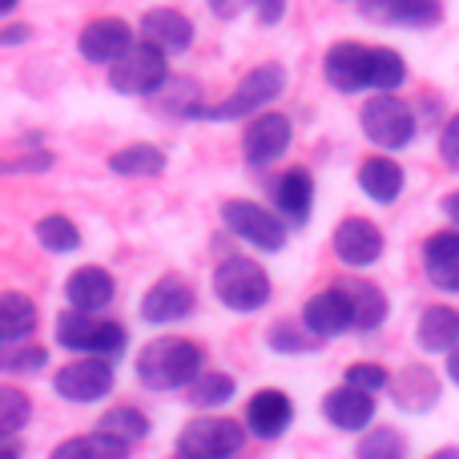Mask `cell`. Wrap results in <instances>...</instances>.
<instances>
[{
    "mask_svg": "<svg viewBox=\"0 0 459 459\" xmlns=\"http://www.w3.org/2000/svg\"><path fill=\"white\" fill-rule=\"evenodd\" d=\"M202 371H206V351H202V342L182 339V334L150 339L134 359L137 383H142L145 391H153V395L190 391Z\"/></svg>",
    "mask_w": 459,
    "mask_h": 459,
    "instance_id": "1",
    "label": "cell"
},
{
    "mask_svg": "<svg viewBox=\"0 0 459 459\" xmlns=\"http://www.w3.org/2000/svg\"><path fill=\"white\" fill-rule=\"evenodd\" d=\"M282 93H286V69L278 61H262L218 105H198L190 113V121H250L258 113H266Z\"/></svg>",
    "mask_w": 459,
    "mask_h": 459,
    "instance_id": "2",
    "label": "cell"
},
{
    "mask_svg": "<svg viewBox=\"0 0 459 459\" xmlns=\"http://www.w3.org/2000/svg\"><path fill=\"white\" fill-rule=\"evenodd\" d=\"M210 290L222 302L230 315H258L274 299V282H270L266 266L246 254H226L210 274Z\"/></svg>",
    "mask_w": 459,
    "mask_h": 459,
    "instance_id": "3",
    "label": "cell"
},
{
    "mask_svg": "<svg viewBox=\"0 0 459 459\" xmlns=\"http://www.w3.org/2000/svg\"><path fill=\"white\" fill-rule=\"evenodd\" d=\"M53 339L56 347L77 351V355H97V359H113L117 363L129 351V331L113 318H101L93 310H77L65 307L53 323Z\"/></svg>",
    "mask_w": 459,
    "mask_h": 459,
    "instance_id": "4",
    "label": "cell"
},
{
    "mask_svg": "<svg viewBox=\"0 0 459 459\" xmlns=\"http://www.w3.org/2000/svg\"><path fill=\"white\" fill-rule=\"evenodd\" d=\"M359 129L383 153H399L415 142V109L399 93H375L359 109Z\"/></svg>",
    "mask_w": 459,
    "mask_h": 459,
    "instance_id": "5",
    "label": "cell"
},
{
    "mask_svg": "<svg viewBox=\"0 0 459 459\" xmlns=\"http://www.w3.org/2000/svg\"><path fill=\"white\" fill-rule=\"evenodd\" d=\"M250 439L242 420L234 415H194L182 431H178L174 447L186 459H238Z\"/></svg>",
    "mask_w": 459,
    "mask_h": 459,
    "instance_id": "6",
    "label": "cell"
},
{
    "mask_svg": "<svg viewBox=\"0 0 459 459\" xmlns=\"http://www.w3.org/2000/svg\"><path fill=\"white\" fill-rule=\"evenodd\" d=\"M166 81H169V53L145 37H137V45L121 61L109 65V89L121 97H153L166 89Z\"/></svg>",
    "mask_w": 459,
    "mask_h": 459,
    "instance_id": "7",
    "label": "cell"
},
{
    "mask_svg": "<svg viewBox=\"0 0 459 459\" xmlns=\"http://www.w3.org/2000/svg\"><path fill=\"white\" fill-rule=\"evenodd\" d=\"M222 226L238 242L254 246L258 254H278L286 246V238H290V222H286L278 210L262 206V202H250V198H226Z\"/></svg>",
    "mask_w": 459,
    "mask_h": 459,
    "instance_id": "8",
    "label": "cell"
},
{
    "mask_svg": "<svg viewBox=\"0 0 459 459\" xmlns=\"http://www.w3.org/2000/svg\"><path fill=\"white\" fill-rule=\"evenodd\" d=\"M117 387V371H113V359H97V355H81L69 359L65 367L53 371V395L65 399V403H101V399L113 395Z\"/></svg>",
    "mask_w": 459,
    "mask_h": 459,
    "instance_id": "9",
    "label": "cell"
},
{
    "mask_svg": "<svg viewBox=\"0 0 459 459\" xmlns=\"http://www.w3.org/2000/svg\"><path fill=\"white\" fill-rule=\"evenodd\" d=\"M194 310H198V294H194V286L182 274L153 278L150 290L137 302V318L145 326H178L186 318H194Z\"/></svg>",
    "mask_w": 459,
    "mask_h": 459,
    "instance_id": "10",
    "label": "cell"
},
{
    "mask_svg": "<svg viewBox=\"0 0 459 459\" xmlns=\"http://www.w3.org/2000/svg\"><path fill=\"white\" fill-rule=\"evenodd\" d=\"M294 142V121L278 109H266L258 117L246 121L242 129V158L250 169H266L290 150Z\"/></svg>",
    "mask_w": 459,
    "mask_h": 459,
    "instance_id": "11",
    "label": "cell"
},
{
    "mask_svg": "<svg viewBox=\"0 0 459 459\" xmlns=\"http://www.w3.org/2000/svg\"><path fill=\"white\" fill-rule=\"evenodd\" d=\"M323 420L331 423L334 431H347V436H363L367 428H375V415H379V399L375 391H363L355 383H339L323 395L318 403Z\"/></svg>",
    "mask_w": 459,
    "mask_h": 459,
    "instance_id": "12",
    "label": "cell"
},
{
    "mask_svg": "<svg viewBox=\"0 0 459 459\" xmlns=\"http://www.w3.org/2000/svg\"><path fill=\"white\" fill-rule=\"evenodd\" d=\"M331 250H334V258H339L347 270H367V266H375V262L383 258L387 238H383V230L375 226L371 218L351 214V218H342V222L334 226Z\"/></svg>",
    "mask_w": 459,
    "mask_h": 459,
    "instance_id": "13",
    "label": "cell"
},
{
    "mask_svg": "<svg viewBox=\"0 0 459 459\" xmlns=\"http://www.w3.org/2000/svg\"><path fill=\"white\" fill-rule=\"evenodd\" d=\"M371 48L375 45H363V40H334L323 56V77L334 93H363L371 89Z\"/></svg>",
    "mask_w": 459,
    "mask_h": 459,
    "instance_id": "14",
    "label": "cell"
},
{
    "mask_svg": "<svg viewBox=\"0 0 459 459\" xmlns=\"http://www.w3.org/2000/svg\"><path fill=\"white\" fill-rule=\"evenodd\" d=\"M294 399L286 395V391L278 387H262L254 391L250 399H246V411H242V423L246 431H250L254 439H262V444H274V439H282L286 431L294 428Z\"/></svg>",
    "mask_w": 459,
    "mask_h": 459,
    "instance_id": "15",
    "label": "cell"
},
{
    "mask_svg": "<svg viewBox=\"0 0 459 459\" xmlns=\"http://www.w3.org/2000/svg\"><path fill=\"white\" fill-rule=\"evenodd\" d=\"M134 45H137V32L129 29V21H121V16H93V21L77 32V53L85 56L89 65H105V69H109L113 61H121Z\"/></svg>",
    "mask_w": 459,
    "mask_h": 459,
    "instance_id": "16",
    "label": "cell"
},
{
    "mask_svg": "<svg viewBox=\"0 0 459 459\" xmlns=\"http://www.w3.org/2000/svg\"><path fill=\"white\" fill-rule=\"evenodd\" d=\"M391 403L407 415H428L439 407V395H444V383L439 375L431 371L428 363H403L395 375H391V387H387Z\"/></svg>",
    "mask_w": 459,
    "mask_h": 459,
    "instance_id": "17",
    "label": "cell"
},
{
    "mask_svg": "<svg viewBox=\"0 0 459 459\" xmlns=\"http://www.w3.org/2000/svg\"><path fill=\"white\" fill-rule=\"evenodd\" d=\"M302 323L318 334L323 342L331 339H342V334L355 331V315H351V302H347V290L339 282L326 286V290H315L307 302H302Z\"/></svg>",
    "mask_w": 459,
    "mask_h": 459,
    "instance_id": "18",
    "label": "cell"
},
{
    "mask_svg": "<svg viewBox=\"0 0 459 459\" xmlns=\"http://www.w3.org/2000/svg\"><path fill=\"white\" fill-rule=\"evenodd\" d=\"M423 274L439 294H459V226L436 230L423 238Z\"/></svg>",
    "mask_w": 459,
    "mask_h": 459,
    "instance_id": "19",
    "label": "cell"
},
{
    "mask_svg": "<svg viewBox=\"0 0 459 459\" xmlns=\"http://www.w3.org/2000/svg\"><path fill=\"white\" fill-rule=\"evenodd\" d=\"M117 299V278L105 266H77L69 278H65V307L77 310H93V315H105Z\"/></svg>",
    "mask_w": 459,
    "mask_h": 459,
    "instance_id": "20",
    "label": "cell"
},
{
    "mask_svg": "<svg viewBox=\"0 0 459 459\" xmlns=\"http://www.w3.org/2000/svg\"><path fill=\"white\" fill-rule=\"evenodd\" d=\"M137 32H142L145 40H153V45H161L169 56L174 53H190L194 48V37H198V24L190 21V16L182 13V8H150V13H142V21H137Z\"/></svg>",
    "mask_w": 459,
    "mask_h": 459,
    "instance_id": "21",
    "label": "cell"
},
{
    "mask_svg": "<svg viewBox=\"0 0 459 459\" xmlns=\"http://www.w3.org/2000/svg\"><path fill=\"white\" fill-rule=\"evenodd\" d=\"M415 347L420 355H447V351L459 347V310L447 307V302H431V307L420 310L415 318Z\"/></svg>",
    "mask_w": 459,
    "mask_h": 459,
    "instance_id": "22",
    "label": "cell"
},
{
    "mask_svg": "<svg viewBox=\"0 0 459 459\" xmlns=\"http://www.w3.org/2000/svg\"><path fill=\"white\" fill-rule=\"evenodd\" d=\"M274 210L290 222V230H302L315 210V174L307 166H290L274 182Z\"/></svg>",
    "mask_w": 459,
    "mask_h": 459,
    "instance_id": "23",
    "label": "cell"
},
{
    "mask_svg": "<svg viewBox=\"0 0 459 459\" xmlns=\"http://www.w3.org/2000/svg\"><path fill=\"white\" fill-rule=\"evenodd\" d=\"M342 290H347V302H351V315H355V334H375L387 326L391 318V299L383 294L379 282L371 278H342Z\"/></svg>",
    "mask_w": 459,
    "mask_h": 459,
    "instance_id": "24",
    "label": "cell"
},
{
    "mask_svg": "<svg viewBox=\"0 0 459 459\" xmlns=\"http://www.w3.org/2000/svg\"><path fill=\"white\" fill-rule=\"evenodd\" d=\"M359 190H363L375 206H395L407 190V174L391 153L379 150L375 158H367L363 166H359Z\"/></svg>",
    "mask_w": 459,
    "mask_h": 459,
    "instance_id": "25",
    "label": "cell"
},
{
    "mask_svg": "<svg viewBox=\"0 0 459 459\" xmlns=\"http://www.w3.org/2000/svg\"><path fill=\"white\" fill-rule=\"evenodd\" d=\"M375 21L403 24V29H436L444 21V0H367Z\"/></svg>",
    "mask_w": 459,
    "mask_h": 459,
    "instance_id": "26",
    "label": "cell"
},
{
    "mask_svg": "<svg viewBox=\"0 0 459 459\" xmlns=\"http://www.w3.org/2000/svg\"><path fill=\"white\" fill-rule=\"evenodd\" d=\"M40 310L29 294L21 290H4L0 294V347H13V342H24L37 334Z\"/></svg>",
    "mask_w": 459,
    "mask_h": 459,
    "instance_id": "27",
    "label": "cell"
},
{
    "mask_svg": "<svg viewBox=\"0 0 459 459\" xmlns=\"http://www.w3.org/2000/svg\"><path fill=\"white\" fill-rule=\"evenodd\" d=\"M105 166L117 178H158V174H166L169 158H166V150L153 142H129V145H121V150H113Z\"/></svg>",
    "mask_w": 459,
    "mask_h": 459,
    "instance_id": "28",
    "label": "cell"
},
{
    "mask_svg": "<svg viewBox=\"0 0 459 459\" xmlns=\"http://www.w3.org/2000/svg\"><path fill=\"white\" fill-rule=\"evenodd\" d=\"M48 459H129V444L105 436V431H85V436H69L48 452Z\"/></svg>",
    "mask_w": 459,
    "mask_h": 459,
    "instance_id": "29",
    "label": "cell"
},
{
    "mask_svg": "<svg viewBox=\"0 0 459 459\" xmlns=\"http://www.w3.org/2000/svg\"><path fill=\"white\" fill-rule=\"evenodd\" d=\"M266 347L274 351V355L302 359V355H315V351L323 347V339H318L302 318H278V323L266 326Z\"/></svg>",
    "mask_w": 459,
    "mask_h": 459,
    "instance_id": "30",
    "label": "cell"
},
{
    "mask_svg": "<svg viewBox=\"0 0 459 459\" xmlns=\"http://www.w3.org/2000/svg\"><path fill=\"white\" fill-rule=\"evenodd\" d=\"M97 431H105V436H113V439H121V444H145L150 439V431H153V423H150V415L142 411V407H134V403H117V407H109V411L97 420Z\"/></svg>",
    "mask_w": 459,
    "mask_h": 459,
    "instance_id": "31",
    "label": "cell"
},
{
    "mask_svg": "<svg viewBox=\"0 0 459 459\" xmlns=\"http://www.w3.org/2000/svg\"><path fill=\"white\" fill-rule=\"evenodd\" d=\"M32 238H37L40 246H45L48 254H77L81 250V226L73 222L69 214H45L37 218V226H32Z\"/></svg>",
    "mask_w": 459,
    "mask_h": 459,
    "instance_id": "32",
    "label": "cell"
},
{
    "mask_svg": "<svg viewBox=\"0 0 459 459\" xmlns=\"http://www.w3.org/2000/svg\"><path fill=\"white\" fill-rule=\"evenodd\" d=\"M238 395V379L230 371H202L190 387V403L198 411H218Z\"/></svg>",
    "mask_w": 459,
    "mask_h": 459,
    "instance_id": "33",
    "label": "cell"
},
{
    "mask_svg": "<svg viewBox=\"0 0 459 459\" xmlns=\"http://www.w3.org/2000/svg\"><path fill=\"white\" fill-rule=\"evenodd\" d=\"M407 85V61L399 48L375 45L371 48V89L375 93H399Z\"/></svg>",
    "mask_w": 459,
    "mask_h": 459,
    "instance_id": "34",
    "label": "cell"
},
{
    "mask_svg": "<svg viewBox=\"0 0 459 459\" xmlns=\"http://www.w3.org/2000/svg\"><path fill=\"white\" fill-rule=\"evenodd\" d=\"M403 455H407V439H403V431L391 428V423L367 428L355 444V459H403Z\"/></svg>",
    "mask_w": 459,
    "mask_h": 459,
    "instance_id": "35",
    "label": "cell"
},
{
    "mask_svg": "<svg viewBox=\"0 0 459 459\" xmlns=\"http://www.w3.org/2000/svg\"><path fill=\"white\" fill-rule=\"evenodd\" d=\"M32 423V399L21 387L4 383L0 387V436H21Z\"/></svg>",
    "mask_w": 459,
    "mask_h": 459,
    "instance_id": "36",
    "label": "cell"
},
{
    "mask_svg": "<svg viewBox=\"0 0 459 459\" xmlns=\"http://www.w3.org/2000/svg\"><path fill=\"white\" fill-rule=\"evenodd\" d=\"M48 367V347L40 342H13L0 355V371L4 375H40Z\"/></svg>",
    "mask_w": 459,
    "mask_h": 459,
    "instance_id": "37",
    "label": "cell"
},
{
    "mask_svg": "<svg viewBox=\"0 0 459 459\" xmlns=\"http://www.w3.org/2000/svg\"><path fill=\"white\" fill-rule=\"evenodd\" d=\"M391 375L395 371H387L383 363H367V359H359V363H347V371H342V383H355V387H363V391H387L391 387Z\"/></svg>",
    "mask_w": 459,
    "mask_h": 459,
    "instance_id": "38",
    "label": "cell"
},
{
    "mask_svg": "<svg viewBox=\"0 0 459 459\" xmlns=\"http://www.w3.org/2000/svg\"><path fill=\"white\" fill-rule=\"evenodd\" d=\"M56 166V158H53V150H29V153H21V158H8L4 166V174H45V169H53Z\"/></svg>",
    "mask_w": 459,
    "mask_h": 459,
    "instance_id": "39",
    "label": "cell"
},
{
    "mask_svg": "<svg viewBox=\"0 0 459 459\" xmlns=\"http://www.w3.org/2000/svg\"><path fill=\"white\" fill-rule=\"evenodd\" d=\"M439 161H444L452 174H459V109L444 121V129H439Z\"/></svg>",
    "mask_w": 459,
    "mask_h": 459,
    "instance_id": "40",
    "label": "cell"
},
{
    "mask_svg": "<svg viewBox=\"0 0 459 459\" xmlns=\"http://www.w3.org/2000/svg\"><path fill=\"white\" fill-rule=\"evenodd\" d=\"M254 16H258V24L274 29V24H282V16H286V0H254Z\"/></svg>",
    "mask_w": 459,
    "mask_h": 459,
    "instance_id": "41",
    "label": "cell"
},
{
    "mask_svg": "<svg viewBox=\"0 0 459 459\" xmlns=\"http://www.w3.org/2000/svg\"><path fill=\"white\" fill-rule=\"evenodd\" d=\"M29 37H32V24H21V21H8L4 29H0V45H4V48L24 45Z\"/></svg>",
    "mask_w": 459,
    "mask_h": 459,
    "instance_id": "42",
    "label": "cell"
},
{
    "mask_svg": "<svg viewBox=\"0 0 459 459\" xmlns=\"http://www.w3.org/2000/svg\"><path fill=\"white\" fill-rule=\"evenodd\" d=\"M246 4L254 8V0H210V13H214L218 21H234V16L242 13Z\"/></svg>",
    "mask_w": 459,
    "mask_h": 459,
    "instance_id": "43",
    "label": "cell"
},
{
    "mask_svg": "<svg viewBox=\"0 0 459 459\" xmlns=\"http://www.w3.org/2000/svg\"><path fill=\"white\" fill-rule=\"evenodd\" d=\"M439 210H444V218H447V222L459 226V190L444 194V198H439Z\"/></svg>",
    "mask_w": 459,
    "mask_h": 459,
    "instance_id": "44",
    "label": "cell"
},
{
    "mask_svg": "<svg viewBox=\"0 0 459 459\" xmlns=\"http://www.w3.org/2000/svg\"><path fill=\"white\" fill-rule=\"evenodd\" d=\"M444 375H447V383H452V387H459V347L444 355Z\"/></svg>",
    "mask_w": 459,
    "mask_h": 459,
    "instance_id": "45",
    "label": "cell"
},
{
    "mask_svg": "<svg viewBox=\"0 0 459 459\" xmlns=\"http://www.w3.org/2000/svg\"><path fill=\"white\" fill-rule=\"evenodd\" d=\"M0 459H21V444H16V436H0Z\"/></svg>",
    "mask_w": 459,
    "mask_h": 459,
    "instance_id": "46",
    "label": "cell"
},
{
    "mask_svg": "<svg viewBox=\"0 0 459 459\" xmlns=\"http://www.w3.org/2000/svg\"><path fill=\"white\" fill-rule=\"evenodd\" d=\"M431 459H459V444H447V447H439V452L431 455Z\"/></svg>",
    "mask_w": 459,
    "mask_h": 459,
    "instance_id": "47",
    "label": "cell"
},
{
    "mask_svg": "<svg viewBox=\"0 0 459 459\" xmlns=\"http://www.w3.org/2000/svg\"><path fill=\"white\" fill-rule=\"evenodd\" d=\"M16 4H21V0H0V13L8 16V13H13V8H16Z\"/></svg>",
    "mask_w": 459,
    "mask_h": 459,
    "instance_id": "48",
    "label": "cell"
},
{
    "mask_svg": "<svg viewBox=\"0 0 459 459\" xmlns=\"http://www.w3.org/2000/svg\"><path fill=\"white\" fill-rule=\"evenodd\" d=\"M347 4H359V0H347Z\"/></svg>",
    "mask_w": 459,
    "mask_h": 459,
    "instance_id": "49",
    "label": "cell"
},
{
    "mask_svg": "<svg viewBox=\"0 0 459 459\" xmlns=\"http://www.w3.org/2000/svg\"><path fill=\"white\" fill-rule=\"evenodd\" d=\"M178 459H186V455H178Z\"/></svg>",
    "mask_w": 459,
    "mask_h": 459,
    "instance_id": "50",
    "label": "cell"
}]
</instances>
